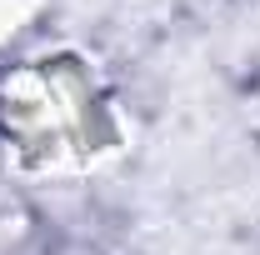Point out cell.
<instances>
[{"mask_svg": "<svg viewBox=\"0 0 260 255\" xmlns=\"http://www.w3.org/2000/svg\"><path fill=\"white\" fill-rule=\"evenodd\" d=\"M0 140L35 170H85L120 145V110L80 55H35L0 75Z\"/></svg>", "mask_w": 260, "mask_h": 255, "instance_id": "6da1fadb", "label": "cell"}]
</instances>
